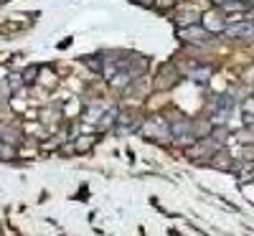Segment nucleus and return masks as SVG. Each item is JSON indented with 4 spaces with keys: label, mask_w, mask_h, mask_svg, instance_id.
Here are the masks:
<instances>
[{
    "label": "nucleus",
    "mask_w": 254,
    "mask_h": 236,
    "mask_svg": "<svg viewBox=\"0 0 254 236\" xmlns=\"http://www.w3.org/2000/svg\"><path fill=\"white\" fill-rule=\"evenodd\" d=\"M181 38H188V41H206V31L201 26H191V28H186V31H181Z\"/></svg>",
    "instance_id": "3"
},
{
    "label": "nucleus",
    "mask_w": 254,
    "mask_h": 236,
    "mask_svg": "<svg viewBox=\"0 0 254 236\" xmlns=\"http://www.w3.org/2000/svg\"><path fill=\"white\" fill-rule=\"evenodd\" d=\"M84 64H89V66H94V71H102V61H99V58H92V56H84Z\"/></svg>",
    "instance_id": "5"
},
{
    "label": "nucleus",
    "mask_w": 254,
    "mask_h": 236,
    "mask_svg": "<svg viewBox=\"0 0 254 236\" xmlns=\"http://www.w3.org/2000/svg\"><path fill=\"white\" fill-rule=\"evenodd\" d=\"M244 190H247V198L254 201V188H252V185H244Z\"/></svg>",
    "instance_id": "7"
},
{
    "label": "nucleus",
    "mask_w": 254,
    "mask_h": 236,
    "mask_svg": "<svg viewBox=\"0 0 254 236\" xmlns=\"http://www.w3.org/2000/svg\"><path fill=\"white\" fill-rule=\"evenodd\" d=\"M206 23L211 26V28H216V31L221 28V21H219V18H214V16H208V18H206Z\"/></svg>",
    "instance_id": "6"
},
{
    "label": "nucleus",
    "mask_w": 254,
    "mask_h": 236,
    "mask_svg": "<svg viewBox=\"0 0 254 236\" xmlns=\"http://www.w3.org/2000/svg\"><path fill=\"white\" fill-rule=\"evenodd\" d=\"M226 31H229V36H234V38H249V36H254V23H249V21H244V23H231Z\"/></svg>",
    "instance_id": "1"
},
{
    "label": "nucleus",
    "mask_w": 254,
    "mask_h": 236,
    "mask_svg": "<svg viewBox=\"0 0 254 236\" xmlns=\"http://www.w3.org/2000/svg\"><path fill=\"white\" fill-rule=\"evenodd\" d=\"M211 3H219V5H224V3H226V0H211Z\"/></svg>",
    "instance_id": "8"
},
{
    "label": "nucleus",
    "mask_w": 254,
    "mask_h": 236,
    "mask_svg": "<svg viewBox=\"0 0 254 236\" xmlns=\"http://www.w3.org/2000/svg\"><path fill=\"white\" fill-rule=\"evenodd\" d=\"M214 107H216V114H229V109H234V97L229 94H219L216 102H214Z\"/></svg>",
    "instance_id": "2"
},
{
    "label": "nucleus",
    "mask_w": 254,
    "mask_h": 236,
    "mask_svg": "<svg viewBox=\"0 0 254 236\" xmlns=\"http://www.w3.org/2000/svg\"><path fill=\"white\" fill-rule=\"evenodd\" d=\"M191 77L196 79V81H201V84H203V81H208V79H211V66H198L196 71L191 74Z\"/></svg>",
    "instance_id": "4"
}]
</instances>
